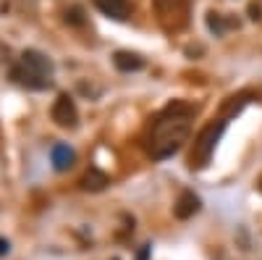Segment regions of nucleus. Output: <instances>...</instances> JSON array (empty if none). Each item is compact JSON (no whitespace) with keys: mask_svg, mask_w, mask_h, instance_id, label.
Masks as SVG:
<instances>
[{"mask_svg":"<svg viewBox=\"0 0 262 260\" xmlns=\"http://www.w3.org/2000/svg\"><path fill=\"white\" fill-rule=\"evenodd\" d=\"M196 108L184 100H170L163 111L152 118L149 137H147V153L152 161H165L173 153H179L191 132V118Z\"/></svg>","mask_w":262,"mask_h":260,"instance_id":"f257e3e1","label":"nucleus"},{"mask_svg":"<svg viewBox=\"0 0 262 260\" xmlns=\"http://www.w3.org/2000/svg\"><path fill=\"white\" fill-rule=\"evenodd\" d=\"M53 76V63L39 50H24L18 63L11 69V79L27 90H48Z\"/></svg>","mask_w":262,"mask_h":260,"instance_id":"f03ea898","label":"nucleus"},{"mask_svg":"<svg viewBox=\"0 0 262 260\" xmlns=\"http://www.w3.org/2000/svg\"><path fill=\"white\" fill-rule=\"evenodd\" d=\"M228 129V118H212L207 126L200 129V134L194 137L191 142V153H189V168L191 171H202L207 168V163L212 161V153H215V147L217 142H221L223 132Z\"/></svg>","mask_w":262,"mask_h":260,"instance_id":"7ed1b4c3","label":"nucleus"},{"mask_svg":"<svg viewBox=\"0 0 262 260\" xmlns=\"http://www.w3.org/2000/svg\"><path fill=\"white\" fill-rule=\"evenodd\" d=\"M158 21L165 32H181L189 24V0H152Z\"/></svg>","mask_w":262,"mask_h":260,"instance_id":"20e7f679","label":"nucleus"},{"mask_svg":"<svg viewBox=\"0 0 262 260\" xmlns=\"http://www.w3.org/2000/svg\"><path fill=\"white\" fill-rule=\"evenodd\" d=\"M53 121L60 126V129H74L79 124V111H76V103L71 95H58L55 103H53V111H50Z\"/></svg>","mask_w":262,"mask_h":260,"instance_id":"39448f33","label":"nucleus"},{"mask_svg":"<svg viewBox=\"0 0 262 260\" xmlns=\"http://www.w3.org/2000/svg\"><path fill=\"white\" fill-rule=\"evenodd\" d=\"M200 208H202L200 194H194L191 189H184V192L179 194L176 205H173V213H176L179 221H189V218H194V215L200 213Z\"/></svg>","mask_w":262,"mask_h":260,"instance_id":"423d86ee","label":"nucleus"},{"mask_svg":"<svg viewBox=\"0 0 262 260\" xmlns=\"http://www.w3.org/2000/svg\"><path fill=\"white\" fill-rule=\"evenodd\" d=\"M50 163H53V168H55L58 173L71 171V168L76 166V150L69 147V145H63V142L53 145V147H50Z\"/></svg>","mask_w":262,"mask_h":260,"instance_id":"0eeeda50","label":"nucleus"},{"mask_svg":"<svg viewBox=\"0 0 262 260\" xmlns=\"http://www.w3.org/2000/svg\"><path fill=\"white\" fill-rule=\"evenodd\" d=\"M107 184H111V176H107L102 168H97V166H92V168L79 179V187H81L84 192H102V189H107Z\"/></svg>","mask_w":262,"mask_h":260,"instance_id":"6e6552de","label":"nucleus"},{"mask_svg":"<svg viewBox=\"0 0 262 260\" xmlns=\"http://www.w3.org/2000/svg\"><path fill=\"white\" fill-rule=\"evenodd\" d=\"M113 66L123 74H131V71L144 69V58L139 53H131V50H116L113 53Z\"/></svg>","mask_w":262,"mask_h":260,"instance_id":"1a4fd4ad","label":"nucleus"},{"mask_svg":"<svg viewBox=\"0 0 262 260\" xmlns=\"http://www.w3.org/2000/svg\"><path fill=\"white\" fill-rule=\"evenodd\" d=\"M97 6V11L107 18H116V21H123L128 16V0H92Z\"/></svg>","mask_w":262,"mask_h":260,"instance_id":"9d476101","label":"nucleus"},{"mask_svg":"<svg viewBox=\"0 0 262 260\" xmlns=\"http://www.w3.org/2000/svg\"><path fill=\"white\" fill-rule=\"evenodd\" d=\"M249 92H238V95H233V97H228L226 103H223V108H221V113H223V118H231V116H236L242 108L249 103Z\"/></svg>","mask_w":262,"mask_h":260,"instance_id":"9b49d317","label":"nucleus"},{"mask_svg":"<svg viewBox=\"0 0 262 260\" xmlns=\"http://www.w3.org/2000/svg\"><path fill=\"white\" fill-rule=\"evenodd\" d=\"M207 29H210L215 37H223V34H226V29H228V24H226V18H223L221 13L210 11V13H207Z\"/></svg>","mask_w":262,"mask_h":260,"instance_id":"f8f14e48","label":"nucleus"},{"mask_svg":"<svg viewBox=\"0 0 262 260\" xmlns=\"http://www.w3.org/2000/svg\"><path fill=\"white\" fill-rule=\"evenodd\" d=\"M66 21H71V24L81 27V24H84V18H81V8H71L69 13H66Z\"/></svg>","mask_w":262,"mask_h":260,"instance_id":"ddd939ff","label":"nucleus"},{"mask_svg":"<svg viewBox=\"0 0 262 260\" xmlns=\"http://www.w3.org/2000/svg\"><path fill=\"white\" fill-rule=\"evenodd\" d=\"M249 16H252V18H254V21H257V18H259V16H262V8H259V6H254V3H252V6H249Z\"/></svg>","mask_w":262,"mask_h":260,"instance_id":"4468645a","label":"nucleus"},{"mask_svg":"<svg viewBox=\"0 0 262 260\" xmlns=\"http://www.w3.org/2000/svg\"><path fill=\"white\" fill-rule=\"evenodd\" d=\"M149 252H152V247H149V245H144V247L139 250V257H137V260H149Z\"/></svg>","mask_w":262,"mask_h":260,"instance_id":"2eb2a0df","label":"nucleus"},{"mask_svg":"<svg viewBox=\"0 0 262 260\" xmlns=\"http://www.w3.org/2000/svg\"><path fill=\"white\" fill-rule=\"evenodd\" d=\"M8 252H11V245L6 239H0V255H8Z\"/></svg>","mask_w":262,"mask_h":260,"instance_id":"dca6fc26","label":"nucleus"},{"mask_svg":"<svg viewBox=\"0 0 262 260\" xmlns=\"http://www.w3.org/2000/svg\"><path fill=\"white\" fill-rule=\"evenodd\" d=\"M257 189H259V192H262V176H259V179H257Z\"/></svg>","mask_w":262,"mask_h":260,"instance_id":"f3484780","label":"nucleus"}]
</instances>
